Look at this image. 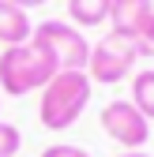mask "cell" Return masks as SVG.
<instances>
[{"label":"cell","instance_id":"obj_1","mask_svg":"<svg viewBox=\"0 0 154 157\" xmlns=\"http://www.w3.org/2000/svg\"><path fill=\"white\" fill-rule=\"evenodd\" d=\"M90 97H94V82L87 71H56L42 86L38 120L45 131H68L90 105Z\"/></svg>","mask_w":154,"mask_h":157},{"label":"cell","instance_id":"obj_2","mask_svg":"<svg viewBox=\"0 0 154 157\" xmlns=\"http://www.w3.org/2000/svg\"><path fill=\"white\" fill-rule=\"evenodd\" d=\"M56 71H60L56 60L45 49H38L34 41L8 45L4 52H0V90L11 94V97H23V94L42 90Z\"/></svg>","mask_w":154,"mask_h":157},{"label":"cell","instance_id":"obj_3","mask_svg":"<svg viewBox=\"0 0 154 157\" xmlns=\"http://www.w3.org/2000/svg\"><path fill=\"white\" fill-rule=\"evenodd\" d=\"M30 41L38 49H45L60 71H87L90 60V41L83 37L79 26L64 23V19H45V23H34Z\"/></svg>","mask_w":154,"mask_h":157},{"label":"cell","instance_id":"obj_4","mask_svg":"<svg viewBox=\"0 0 154 157\" xmlns=\"http://www.w3.org/2000/svg\"><path fill=\"white\" fill-rule=\"evenodd\" d=\"M136 60H139L136 41H132V37H124V34H117V30H109L102 41H94V45H90L87 75H90V82L117 86V82H124V78L132 75Z\"/></svg>","mask_w":154,"mask_h":157},{"label":"cell","instance_id":"obj_5","mask_svg":"<svg viewBox=\"0 0 154 157\" xmlns=\"http://www.w3.org/2000/svg\"><path fill=\"white\" fill-rule=\"evenodd\" d=\"M102 131L109 135L113 142H120L124 150H143L147 139H150V120L128 101V97H117L102 109Z\"/></svg>","mask_w":154,"mask_h":157},{"label":"cell","instance_id":"obj_6","mask_svg":"<svg viewBox=\"0 0 154 157\" xmlns=\"http://www.w3.org/2000/svg\"><path fill=\"white\" fill-rule=\"evenodd\" d=\"M150 15H154V0H113L109 23H113V30H117V34H124V37L136 41Z\"/></svg>","mask_w":154,"mask_h":157},{"label":"cell","instance_id":"obj_7","mask_svg":"<svg viewBox=\"0 0 154 157\" xmlns=\"http://www.w3.org/2000/svg\"><path fill=\"white\" fill-rule=\"evenodd\" d=\"M30 34H34V23H30V15L23 8H15L8 4V0H0V45H26L30 41Z\"/></svg>","mask_w":154,"mask_h":157},{"label":"cell","instance_id":"obj_8","mask_svg":"<svg viewBox=\"0 0 154 157\" xmlns=\"http://www.w3.org/2000/svg\"><path fill=\"white\" fill-rule=\"evenodd\" d=\"M113 0H68V19L71 26H102L109 19Z\"/></svg>","mask_w":154,"mask_h":157},{"label":"cell","instance_id":"obj_9","mask_svg":"<svg viewBox=\"0 0 154 157\" xmlns=\"http://www.w3.org/2000/svg\"><path fill=\"white\" fill-rule=\"evenodd\" d=\"M132 105H136L147 120H154V67H143L132 75Z\"/></svg>","mask_w":154,"mask_h":157},{"label":"cell","instance_id":"obj_10","mask_svg":"<svg viewBox=\"0 0 154 157\" xmlns=\"http://www.w3.org/2000/svg\"><path fill=\"white\" fill-rule=\"evenodd\" d=\"M19 146H23V135H19V127L8 124V120H0V157H15Z\"/></svg>","mask_w":154,"mask_h":157},{"label":"cell","instance_id":"obj_11","mask_svg":"<svg viewBox=\"0 0 154 157\" xmlns=\"http://www.w3.org/2000/svg\"><path fill=\"white\" fill-rule=\"evenodd\" d=\"M136 49H139V56H154V15L147 19V26L139 30V37H136Z\"/></svg>","mask_w":154,"mask_h":157},{"label":"cell","instance_id":"obj_12","mask_svg":"<svg viewBox=\"0 0 154 157\" xmlns=\"http://www.w3.org/2000/svg\"><path fill=\"white\" fill-rule=\"evenodd\" d=\"M42 157H90V153H87V150H79V146H68V142H56V146L42 150Z\"/></svg>","mask_w":154,"mask_h":157},{"label":"cell","instance_id":"obj_13","mask_svg":"<svg viewBox=\"0 0 154 157\" xmlns=\"http://www.w3.org/2000/svg\"><path fill=\"white\" fill-rule=\"evenodd\" d=\"M8 4H15V8L30 11V8H42V4H49V0H8Z\"/></svg>","mask_w":154,"mask_h":157},{"label":"cell","instance_id":"obj_14","mask_svg":"<svg viewBox=\"0 0 154 157\" xmlns=\"http://www.w3.org/2000/svg\"><path fill=\"white\" fill-rule=\"evenodd\" d=\"M120 157H150V153H143V150H124Z\"/></svg>","mask_w":154,"mask_h":157}]
</instances>
